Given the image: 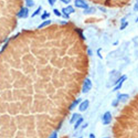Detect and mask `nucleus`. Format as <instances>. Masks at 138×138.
<instances>
[{
    "instance_id": "obj_17",
    "label": "nucleus",
    "mask_w": 138,
    "mask_h": 138,
    "mask_svg": "<svg viewBox=\"0 0 138 138\" xmlns=\"http://www.w3.org/2000/svg\"><path fill=\"white\" fill-rule=\"evenodd\" d=\"M127 25H128V23L125 22V21H123L122 20V24H121V27L120 28V29L121 30H123L124 29H125L126 27V26Z\"/></svg>"
},
{
    "instance_id": "obj_9",
    "label": "nucleus",
    "mask_w": 138,
    "mask_h": 138,
    "mask_svg": "<svg viewBox=\"0 0 138 138\" xmlns=\"http://www.w3.org/2000/svg\"><path fill=\"white\" fill-rule=\"evenodd\" d=\"M129 98V95L127 94H121L118 97V101L121 102H125Z\"/></svg>"
},
{
    "instance_id": "obj_15",
    "label": "nucleus",
    "mask_w": 138,
    "mask_h": 138,
    "mask_svg": "<svg viewBox=\"0 0 138 138\" xmlns=\"http://www.w3.org/2000/svg\"><path fill=\"white\" fill-rule=\"evenodd\" d=\"M41 9H42V7L40 6V7H38V8H37V9L35 11H34V13L33 14V15H32V17H34V16H36V15H38V14H40V12H41Z\"/></svg>"
},
{
    "instance_id": "obj_22",
    "label": "nucleus",
    "mask_w": 138,
    "mask_h": 138,
    "mask_svg": "<svg viewBox=\"0 0 138 138\" xmlns=\"http://www.w3.org/2000/svg\"><path fill=\"white\" fill-rule=\"evenodd\" d=\"M60 1H62V2H63L64 3L67 4L69 3H70V2L71 1V0H60Z\"/></svg>"
},
{
    "instance_id": "obj_7",
    "label": "nucleus",
    "mask_w": 138,
    "mask_h": 138,
    "mask_svg": "<svg viewBox=\"0 0 138 138\" xmlns=\"http://www.w3.org/2000/svg\"><path fill=\"white\" fill-rule=\"evenodd\" d=\"M89 106V101L86 99V100H85L84 102L81 103V104L79 106V110L81 112L85 111L87 109Z\"/></svg>"
},
{
    "instance_id": "obj_5",
    "label": "nucleus",
    "mask_w": 138,
    "mask_h": 138,
    "mask_svg": "<svg viewBox=\"0 0 138 138\" xmlns=\"http://www.w3.org/2000/svg\"><path fill=\"white\" fill-rule=\"evenodd\" d=\"M74 5L77 8H79L85 9L89 8L88 4L84 0H75Z\"/></svg>"
},
{
    "instance_id": "obj_14",
    "label": "nucleus",
    "mask_w": 138,
    "mask_h": 138,
    "mask_svg": "<svg viewBox=\"0 0 138 138\" xmlns=\"http://www.w3.org/2000/svg\"><path fill=\"white\" fill-rule=\"evenodd\" d=\"M26 2L27 6L28 7H32L35 4L33 0H26Z\"/></svg>"
},
{
    "instance_id": "obj_19",
    "label": "nucleus",
    "mask_w": 138,
    "mask_h": 138,
    "mask_svg": "<svg viewBox=\"0 0 138 138\" xmlns=\"http://www.w3.org/2000/svg\"><path fill=\"white\" fill-rule=\"evenodd\" d=\"M53 12H54L55 15H56L57 16H60L61 15H62V14H61V13L59 11V10L56 9L53 10Z\"/></svg>"
},
{
    "instance_id": "obj_23",
    "label": "nucleus",
    "mask_w": 138,
    "mask_h": 138,
    "mask_svg": "<svg viewBox=\"0 0 138 138\" xmlns=\"http://www.w3.org/2000/svg\"><path fill=\"white\" fill-rule=\"evenodd\" d=\"M134 10L135 11H137V10H138V7H137V3L135 4V6L134 7Z\"/></svg>"
},
{
    "instance_id": "obj_20",
    "label": "nucleus",
    "mask_w": 138,
    "mask_h": 138,
    "mask_svg": "<svg viewBox=\"0 0 138 138\" xmlns=\"http://www.w3.org/2000/svg\"><path fill=\"white\" fill-rule=\"evenodd\" d=\"M56 1L57 0H48V2L49 3V4H50V5L53 6V5H54V4Z\"/></svg>"
},
{
    "instance_id": "obj_27",
    "label": "nucleus",
    "mask_w": 138,
    "mask_h": 138,
    "mask_svg": "<svg viewBox=\"0 0 138 138\" xmlns=\"http://www.w3.org/2000/svg\"><path fill=\"white\" fill-rule=\"evenodd\" d=\"M79 138H83V137H79Z\"/></svg>"
},
{
    "instance_id": "obj_13",
    "label": "nucleus",
    "mask_w": 138,
    "mask_h": 138,
    "mask_svg": "<svg viewBox=\"0 0 138 138\" xmlns=\"http://www.w3.org/2000/svg\"><path fill=\"white\" fill-rule=\"evenodd\" d=\"M83 121H84V119L81 117H80L77 120L76 123L74 125V129H76L77 128L81 125V124L83 122Z\"/></svg>"
},
{
    "instance_id": "obj_4",
    "label": "nucleus",
    "mask_w": 138,
    "mask_h": 138,
    "mask_svg": "<svg viewBox=\"0 0 138 138\" xmlns=\"http://www.w3.org/2000/svg\"><path fill=\"white\" fill-rule=\"evenodd\" d=\"M127 77L126 75H123L122 76H121V77H120L118 80L116 82V83H115V85H117V84H118V85L114 87L113 91H117V90H118L119 89H120L122 86V84L124 83V82L126 80Z\"/></svg>"
},
{
    "instance_id": "obj_12",
    "label": "nucleus",
    "mask_w": 138,
    "mask_h": 138,
    "mask_svg": "<svg viewBox=\"0 0 138 138\" xmlns=\"http://www.w3.org/2000/svg\"><path fill=\"white\" fill-rule=\"evenodd\" d=\"M51 20H47V21H44L43 23H42L40 25L38 26V29H41L45 26H49L51 24Z\"/></svg>"
},
{
    "instance_id": "obj_10",
    "label": "nucleus",
    "mask_w": 138,
    "mask_h": 138,
    "mask_svg": "<svg viewBox=\"0 0 138 138\" xmlns=\"http://www.w3.org/2000/svg\"><path fill=\"white\" fill-rule=\"evenodd\" d=\"M80 117H81V115L80 114L77 113H73L71 118V120L70 121V124L74 123V122L76 121V120H77Z\"/></svg>"
},
{
    "instance_id": "obj_6",
    "label": "nucleus",
    "mask_w": 138,
    "mask_h": 138,
    "mask_svg": "<svg viewBox=\"0 0 138 138\" xmlns=\"http://www.w3.org/2000/svg\"><path fill=\"white\" fill-rule=\"evenodd\" d=\"M29 15V9L27 8L23 7L17 14V16L19 18H27Z\"/></svg>"
},
{
    "instance_id": "obj_26",
    "label": "nucleus",
    "mask_w": 138,
    "mask_h": 138,
    "mask_svg": "<svg viewBox=\"0 0 138 138\" xmlns=\"http://www.w3.org/2000/svg\"><path fill=\"white\" fill-rule=\"evenodd\" d=\"M104 138H110V137H104Z\"/></svg>"
},
{
    "instance_id": "obj_25",
    "label": "nucleus",
    "mask_w": 138,
    "mask_h": 138,
    "mask_svg": "<svg viewBox=\"0 0 138 138\" xmlns=\"http://www.w3.org/2000/svg\"><path fill=\"white\" fill-rule=\"evenodd\" d=\"M90 138H96V137L93 133H91L90 134Z\"/></svg>"
},
{
    "instance_id": "obj_24",
    "label": "nucleus",
    "mask_w": 138,
    "mask_h": 138,
    "mask_svg": "<svg viewBox=\"0 0 138 138\" xmlns=\"http://www.w3.org/2000/svg\"><path fill=\"white\" fill-rule=\"evenodd\" d=\"M87 52H88V54H89L90 56H92V51L91 50L89 49Z\"/></svg>"
},
{
    "instance_id": "obj_18",
    "label": "nucleus",
    "mask_w": 138,
    "mask_h": 138,
    "mask_svg": "<svg viewBox=\"0 0 138 138\" xmlns=\"http://www.w3.org/2000/svg\"><path fill=\"white\" fill-rule=\"evenodd\" d=\"M58 137V134L57 132L54 131L51 133L50 136H49V138H57Z\"/></svg>"
},
{
    "instance_id": "obj_2",
    "label": "nucleus",
    "mask_w": 138,
    "mask_h": 138,
    "mask_svg": "<svg viewBox=\"0 0 138 138\" xmlns=\"http://www.w3.org/2000/svg\"><path fill=\"white\" fill-rule=\"evenodd\" d=\"M112 120V116L110 111L106 112L103 117V124L107 125L110 124Z\"/></svg>"
},
{
    "instance_id": "obj_16",
    "label": "nucleus",
    "mask_w": 138,
    "mask_h": 138,
    "mask_svg": "<svg viewBox=\"0 0 138 138\" xmlns=\"http://www.w3.org/2000/svg\"><path fill=\"white\" fill-rule=\"evenodd\" d=\"M50 14L49 13H48V12H47V11L45 10L43 14L42 15L41 18H42V20H45L47 18L49 17L50 16Z\"/></svg>"
},
{
    "instance_id": "obj_3",
    "label": "nucleus",
    "mask_w": 138,
    "mask_h": 138,
    "mask_svg": "<svg viewBox=\"0 0 138 138\" xmlns=\"http://www.w3.org/2000/svg\"><path fill=\"white\" fill-rule=\"evenodd\" d=\"M62 11L64 15V16L66 18H68L70 14L74 12L75 11V10L74 9L72 6L68 5L67 7L63 8L62 10Z\"/></svg>"
},
{
    "instance_id": "obj_8",
    "label": "nucleus",
    "mask_w": 138,
    "mask_h": 138,
    "mask_svg": "<svg viewBox=\"0 0 138 138\" xmlns=\"http://www.w3.org/2000/svg\"><path fill=\"white\" fill-rule=\"evenodd\" d=\"M81 99L80 98L76 99V100H75L74 101H73L72 102V103L70 105V106H69L68 109L70 110V111H72L73 109H74L75 108V107L77 106V105H78L80 103V102H81Z\"/></svg>"
},
{
    "instance_id": "obj_1",
    "label": "nucleus",
    "mask_w": 138,
    "mask_h": 138,
    "mask_svg": "<svg viewBox=\"0 0 138 138\" xmlns=\"http://www.w3.org/2000/svg\"><path fill=\"white\" fill-rule=\"evenodd\" d=\"M92 81L89 78H86L84 81L83 85L82 87V92L83 93H86L89 92L92 88Z\"/></svg>"
},
{
    "instance_id": "obj_11",
    "label": "nucleus",
    "mask_w": 138,
    "mask_h": 138,
    "mask_svg": "<svg viewBox=\"0 0 138 138\" xmlns=\"http://www.w3.org/2000/svg\"><path fill=\"white\" fill-rule=\"evenodd\" d=\"M96 9L94 7H91V8H87V9H86L84 10V14H93L96 12Z\"/></svg>"
},
{
    "instance_id": "obj_21",
    "label": "nucleus",
    "mask_w": 138,
    "mask_h": 138,
    "mask_svg": "<svg viewBox=\"0 0 138 138\" xmlns=\"http://www.w3.org/2000/svg\"><path fill=\"white\" fill-rule=\"evenodd\" d=\"M101 50H102V49L101 48V49H99L98 50H97V55H98V56L99 57H100L101 59H102L103 58V57H102V55L101 54Z\"/></svg>"
}]
</instances>
